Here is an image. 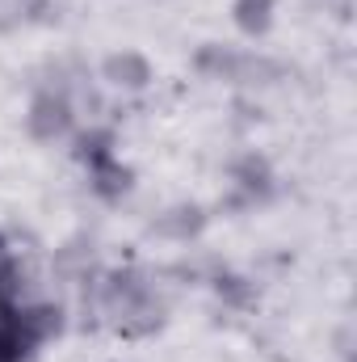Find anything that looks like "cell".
I'll return each instance as SVG.
<instances>
[{
	"label": "cell",
	"mask_w": 357,
	"mask_h": 362,
	"mask_svg": "<svg viewBox=\"0 0 357 362\" xmlns=\"http://www.w3.org/2000/svg\"><path fill=\"white\" fill-rule=\"evenodd\" d=\"M236 13H240V25H244L248 34H257V30L269 25V0H240Z\"/></svg>",
	"instance_id": "obj_2"
},
{
	"label": "cell",
	"mask_w": 357,
	"mask_h": 362,
	"mask_svg": "<svg viewBox=\"0 0 357 362\" xmlns=\"http://www.w3.org/2000/svg\"><path fill=\"white\" fill-rule=\"evenodd\" d=\"M105 72H109V81L114 85H126V89H143L147 85V76H152V68H147V59H139V55H114L109 64H105Z\"/></svg>",
	"instance_id": "obj_1"
}]
</instances>
